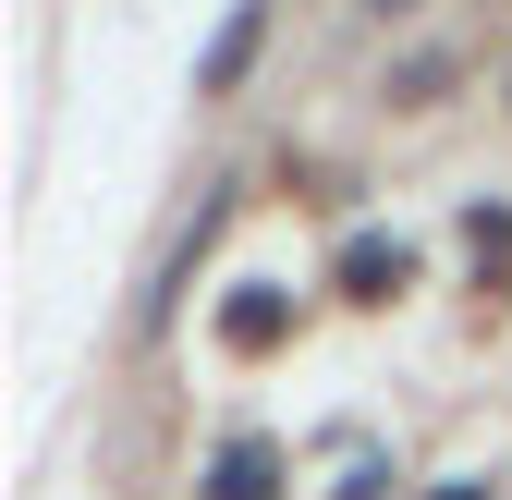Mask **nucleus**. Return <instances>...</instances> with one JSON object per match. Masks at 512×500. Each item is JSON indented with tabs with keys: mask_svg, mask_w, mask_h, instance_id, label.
I'll use <instances>...</instances> for the list:
<instances>
[{
	"mask_svg": "<svg viewBox=\"0 0 512 500\" xmlns=\"http://www.w3.org/2000/svg\"><path fill=\"white\" fill-rule=\"evenodd\" d=\"M256 37H269V0H244V13L220 25V49L196 61V98H232V86H244V61H256Z\"/></svg>",
	"mask_w": 512,
	"mask_h": 500,
	"instance_id": "f257e3e1",
	"label": "nucleus"
},
{
	"mask_svg": "<svg viewBox=\"0 0 512 500\" xmlns=\"http://www.w3.org/2000/svg\"><path fill=\"white\" fill-rule=\"evenodd\" d=\"M269 476H281V464H269V440H232V452H220V476H208V500H269Z\"/></svg>",
	"mask_w": 512,
	"mask_h": 500,
	"instance_id": "f03ea898",
	"label": "nucleus"
},
{
	"mask_svg": "<svg viewBox=\"0 0 512 500\" xmlns=\"http://www.w3.org/2000/svg\"><path fill=\"white\" fill-rule=\"evenodd\" d=\"M366 13H415V0H366Z\"/></svg>",
	"mask_w": 512,
	"mask_h": 500,
	"instance_id": "7ed1b4c3",
	"label": "nucleus"
}]
</instances>
